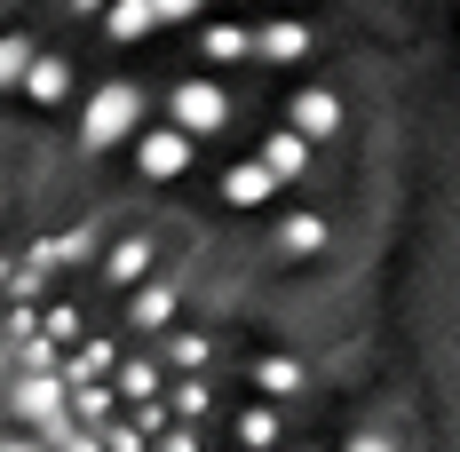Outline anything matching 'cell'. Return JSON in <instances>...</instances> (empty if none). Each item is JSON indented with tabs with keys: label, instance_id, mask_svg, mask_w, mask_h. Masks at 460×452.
Wrapping results in <instances>:
<instances>
[{
	"label": "cell",
	"instance_id": "cell-1",
	"mask_svg": "<svg viewBox=\"0 0 460 452\" xmlns=\"http://www.w3.org/2000/svg\"><path fill=\"white\" fill-rule=\"evenodd\" d=\"M128 136H143V88L136 80H103L80 103V151H119Z\"/></svg>",
	"mask_w": 460,
	"mask_h": 452
},
{
	"label": "cell",
	"instance_id": "cell-2",
	"mask_svg": "<svg viewBox=\"0 0 460 452\" xmlns=\"http://www.w3.org/2000/svg\"><path fill=\"white\" fill-rule=\"evenodd\" d=\"M167 120H175L183 136L215 143V136L230 128V95L215 88V72H199V80H175V88H167Z\"/></svg>",
	"mask_w": 460,
	"mask_h": 452
},
{
	"label": "cell",
	"instance_id": "cell-3",
	"mask_svg": "<svg viewBox=\"0 0 460 452\" xmlns=\"http://www.w3.org/2000/svg\"><path fill=\"white\" fill-rule=\"evenodd\" d=\"M72 412V373H16L8 381V421L16 429H48Z\"/></svg>",
	"mask_w": 460,
	"mask_h": 452
},
{
	"label": "cell",
	"instance_id": "cell-4",
	"mask_svg": "<svg viewBox=\"0 0 460 452\" xmlns=\"http://www.w3.org/2000/svg\"><path fill=\"white\" fill-rule=\"evenodd\" d=\"M190 159H199V136H183L175 120H167V128H143V136H136V175H143V182H183V175H190Z\"/></svg>",
	"mask_w": 460,
	"mask_h": 452
},
{
	"label": "cell",
	"instance_id": "cell-5",
	"mask_svg": "<svg viewBox=\"0 0 460 452\" xmlns=\"http://www.w3.org/2000/svg\"><path fill=\"white\" fill-rule=\"evenodd\" d=\"M175 310H183V278H143V286H128V333L136 341H159L175 325Z\"/></svg>",
	"mask_w": 460,
	"mask_h": 452
},
{
	"label": "cell",
	"instance_id": "cell-6",
	"mask_svg": "<svg viewBox=\"0 0 460 452\" xmlns=\"http://www.w3.org/2000/svg\"><path fill=\"white\" fill-rule=\"evenodd\" d=\"M286 128H302L310 143H333L341 128H349V103H341L333 88H294L286 95Z\"/></svg>",
	"mask_w": 460,
	"mask_h": 452
},
{
	"label": "cell",
	"instance_id": "cell-7",
	"mask_svg": "<svg viewBox=\"0 0 460 452\" xmlns=\"http://www.w3.org/2000/svg\"><path fill=\"white\" fill-rule=\"evenodd\" d=\"M270 246L286 254V262H310V254H325V246H333V223H325V215H310V207H294V215H278V223H270Z\"/></svg>",
	"mask_w": 460,
	"mask_h": 452
},
{
	"label": "cell",
	"instance_id": "cell-8",
	"mask_svg": "<svg viewBox=\"0 0 460 452\" xmlns=\"http://www.w3.org/2000/svg\"><path fill=\"white\" fill-rule=\"evenodd\" d=\"M246 381H254V397H278V405H294V397H302V381H310V365L294 358V350H262V358L246 365Z\"/></svg>",
	"mask_w": 460,
	"mask_h": 452
},
{
	"label": "cell",
	"instance_id": "cell-9",
	"mask_svg": "<svg viewBox=\"0 0 460 452\" xmlns=\"http://www.w3.org/2000/svg\"><path fill=\"white\" fill-rule=\"evenodd\" d=\"M278 191H286V182H278V167L254 151V159H238V167L223 175V207H270Z\"/></svg>",
	"mask_w": 460,
	"mask_h": 452
},
{
	"label": "cell",
	"instance_id": "cell-10",
	"mask_svg": "<svg viewBox=\"0 0 460 452\" xmlns=\"http://www.w3.org/2000/svg\"><path fill=\"white\" fill-rule=\"evenodd\" d=\"M310 48H318V32H310L302 16H278V24H254V56H262V64H302Z\"/></svg>",
	"mask_w": 460,
	"mask_h": 452
},
{
	"label": "cell",
	"instance_id": "cell-11",
	"mask_svg": "<svg viewBox=\"0 0 460 452\" xmlns=\"http://www.w3.org/2000/svg\"><path fill=\"white\" fill-rule=\"evenodd\" d=\"M111 381H119V397H128V405H143V397H167V358L143 341V350H128V358H119V373H111Z\"/></svg>",
	"mask_w": 460,
	"mask_h": 452
},
{
	"label": "cell",
	"instance_id": "cell-12",
	"mask_svg": "<svg viewBox=\"0 0 460 452\" xmlns=\"http://www.w3.org/2000/svg\"><path fill=\"white\" fill-rule=\"evenodd\" d=\"M230 429H238V452H278L286 445V405H278V397H254Z\"/></svg>",
	"mask_w": 460,
	"mask_h": 452
},
{
	"label": "cell",
	"instance_id": "cell-13",
	"mask_svg": "<svg viewBox=\"0 0 460 452\" xmlns=\"http://www.w3.org/2000/svg\"><path fill=\"white\" fill-rule=\"evenodd\" d=\"M151 262H159V238H151V230H128V238L103 254V286H136V278H151Z\"/></svg>",
	"mask_w": 460,
	"mask_h": 452
},
{
	"label": "cell",
	"instance_id": "cell-14",
	"mask_svg": "<svg viewBox=\"0 0 460 452\" xmlns=\"http://www.w3.org/2000/svg\"><path fill=\"white\" fill-rule=\"evenodd\" d=\"M24 103H40V111H56V103H72V56H48L40 48V64H32V72H24Z\"/></svg>",
	"mask_w": 460,
	"mask_h": 452
},
{
	"label": "cell",
	"instance_id": "cell-15",
	"mask_svg": "<svg viewBox=\"0 0 460 452\" xmlns=\"http://www.w3.org/2000/svg\"><path fill=\"white\" fill-rule=\"evenodd\" d=\"M119 358H128V341H111V333H88V341L64 358V373H72V389H80V381H111V373H119Z\"/></svg>",
	"mask_w": 460,
	"mask_h": 452
},
{
	"label": "cell",
	"instance_id": "cell-16",
	"mask_svg": "<svg viewBox=\"0 0 460 452\" xmlns=\"http://www.w3.org/2000/svg\"><path fill=\"white\" fill-rule=\"evenodd\" d=\"M95 24H103V40L136 48V40H151V32H159V8H151V0H111Z\"/></svg>",
	"mask_w": 460,
	"mask_h": 452
},
{
	"label": "cell",
	"instance_id": "cell-17",
	"mask_svg": "<svg viewBox=\"0 0 460 452\" xmlns=\"http://www.w3.org/2000/svg\"><path fill=\"white\" fill-rule=\"evenodd\" d=\"M246 56H254V24H207V32H199V64H207V72H215V64H246Z\"/></svg>",
	"mask_w": 460,
	"mask_h": 452
},
{
	"label": "cell",
	"instance_id": "cell-18",
	"mask_svg": "<svg viewBox=\"0 0 460 452\" xmlns=\"http://www.w3.org/2000/svg\"><path fill=\"white\" fill-rule=\"evenodd\" d=\"M40 64V40L32 32H0V95H16L24 88V72Z\"/></svg>",
	"mask_w": 460,
	"mask_h": 452
},
{
	"label": "cell",
	"instance_id": "cell-19",
	"mask_svg": "<svg viewBox=\"0 0 460 452\" xmlns=\"http://www.w3.org/2000/svg\"><path fill=\"white\" fill-rule=\"evenodd\" d=\"M159 358H167V373H207V358H215V341L207 333H159Z\"/></svg>",
	"mask_w": 460,
	"mask_h": 452
},
{
	"label": "cell",
	"instance_id": "cell-20",
	"mask_svg": "<svg viewBox=\"0 0 460 452\" xmlns=\"http://www.w3.org/2000/svg\"><path fill=\"white\" fill-rule=\"evenodd\" d=\"M262 159H270V167H278V182L310 175V136H302V128H278V136L262 143Z\"/></svg>",
	"mask_w": 460,
	"mask_h": 452
},
{
	"label": "cell",
	"instance_id": "cell-21",
	"mask_svg": "<svg viewBox=\"0 0 460 452\" xmlns=\"http://www.w3.org/2000/svg\"><path fill=\"white\" fill-rule=\"evenodd\" d=\"M167 405H175V421H207L215 412V381L207 373H175L167 381Z\"/></svg>",
	"mask_w": 460,
	"mask_h": 452
},
{
	"label": "cell",
	"instance_id": "cell-22",
	"mask_svg": "<svg viewBox=\"0 0 460 452\" xmlns=\"http://www.w3.org/2000/svg\"><path fill=\"white\" fill-rule=\"evenodd\" d=\"M64 358H72V350H64L48 325L32 333V341H16V373H64Z\"/></svg>",
	"mask_w": 460,
	"mask_h": 452
},
{
	"label": "cell",
	"instance_id": "cell-23",
	"mask_svg": "<svg viewBox=\"0 0 460 452\" xmlns=\"http://www.w3.org/2000/svg\"><path fill=\"white\" fill-rule=\"evenodd\" d=\"M0 333H8V341H32V333H40V302H8V310H0Z\"/></svg>",
	"mask_w": 460,
	"mask_h": 452
},
{
	"label": "cell",
	"instance_id": "cell-24",
	"mask_svg": "<svg viewBox=\"0 0 460 452\" xmlns=\"http://www.w3.org/2000/svg\"><path fill=\"white\" fill-rule=\"evenodd\" d=\"M103 445L111 452H151V437L136 429V412H119V421H103Z\"/></svg>",
	"mask_w": 460,
	"mask_h": 452
},
{
	"label": "cell",
	"instance_id": "cell-25",
	"mask_svg": "<svg viewBox=\"0 0 460 452\" xmlns=\"http://www.w3.org/2000/svg\"><path fill=\"white\" fill-rule=\"evenodd\" d=\"M40 325L56 333V341H64V350L80 341V310H72V302H48V310H40Z\"/></svg>",
	"mask_w": 460,
	"mask_h": 452
},
{
	"label": "cell",
	"instance_id": "cell-26",
	"mask_svg": "<svg viewBox=\"0 0 460 452\" xmlns=\"http://www.w3.org/2000/svg\"><path fill=\"white\" fill-rule=\"evenodd\" d=\"M151 452H207V437H199V421H175V429H167Z\"/></svg>",
	"mask_w": 460,
	"mask_h": 452
},
{
	"label": "cell",
	"instance_id": "cell-27",
	"mask_svg": "<svg viewBox=\"0 0 460 452\" xmlns=\"http://www.w3.org/2000/svg\"><path fill=\"white\" fill-rule=\"evenodd\" d=\"M341 452H397V437H389V429H349Z\"/></svg>",
	"mask_w": 460,
	"mask_h": 452
},
{
	"label": "cell",
	"instance_id": "cell-28",
	"mask_svg": "<svg viewBox=\"0 0 460 452\" xmlns=\"http://www.w3.org/2000/svg\"><path fill=\"white\" fill-rule=\"evenodd\" d=\"M151 8H159V24H199L207 0H151Z\"/></svg>",
	"mask_w": 460,
	"mask_h": 452
},
{
	"label": "cell",
	"instance_id": "cell-29",
	"mask_svg": "<svg viewBox=\"0 0 460 452\" xmlns=\"http://www.w3.org/2000/svg\"><path fill=\"white\" fill-rule=\"evenodd\" d=\"M0 452H56V445H48L40 429H8V437H0Z\"/></svg>",
	"mask_w": 460,
	"mask_h": 452
},
{
	"label": "cell",
	"instance_id": "cell-30",
	"mask_svg": "<svg viewBox=\"0 0 460 452\" xmlns=\"http://www.w3.org/2000/svg\"><path fill=\"white\" fill-rule=\"evenodd\" d=\"M8 381H16V341L0 333V389H8Z\"/></svg>",
	"mask_w": 460,
	"mask_h": 452
},
{
	"label": "cell",
	"instance_id": "cell-31",
	"mask_svg": "<svg viewBox=\"0 0 460 452\" xmlns=\"http://www.w3.org/2000/svg\"><path fill=\"white\" fill-rule=\"evenodd\" d=\"M64 8H72V16H103L111 0H64Z\"/></svg>",
	"mask_w": 460,
	"mask_h": 452
},
{
	"label": "cell",
	"instance_id": "cell-32",
	"mask_svg": "<svg viewBox=\"0 0 460 452\" xmlns=\"http://www.w3.org/2000/svg\"><path fill=\"white\" fill-rule=\"evenodd\" d=\"M8 429H16V421H8V389H0V437H8Z\"/></svg>",
	"mask_w": 460,
	"mask_h": 452
},
{
	"label": "cell",
	"instance_id": "cell-33",
	"mask_svg": "<svg viewBox=\"0 0 460 452\" xmlns=\"http://www.w3.org/2000/svg\"><path fill=\"white\" fill-rule=\"evenodd\" d=\"M0 207H8V199H0Z\"/></svg>",
	"mask_w": 460,
	"mask_h": 452
},
{
	"label": "cell",
	"instance_id": "cell-34",
	"mask_svg": "<svg viewBox=\"0 0 460 452\" xmlns=\"http://www.w3.org/2000/svg\"><path fill=\"white\" fill-rule=\"evenodd\" d=\"M302 452H310V445H302Z\"/></svg>",
	"mask_w": 460,
	"mask_h": 452
}]
</instances>
